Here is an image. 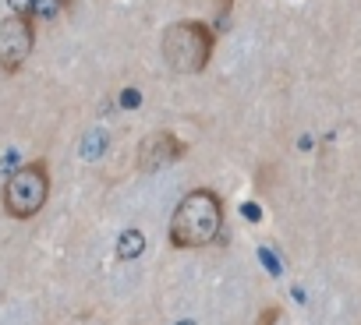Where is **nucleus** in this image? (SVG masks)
<instances>
[{"mask_svg":"<svg viewBox=\"0 0 361 325\" xmlns=\"http://www.w3.org/2000/svg\"><path fill=\"white\" fill-rule=\"evenodd\" d=\"M224 234V202L213 188H195L177 202L170 216L166 241L177 251H192V248H209Z\"/></svg>","mask_w":361,"mask_h":325,"instance_id":"nucleus-1","label":"nucleus"},{"mask_svg":"<svg viewBox=\"0 0 361 325\" xmlns=\"http://www.w3.org/2000/svg\"><path fill=\"white\" fill-rule=\"evenodd\" d=\"M159 50H163V60L170 71L177 75H202L213 60V50H216V32L213 25L199 22V18H185V22H173L163 29V39H159Z\"/></svg>","mask_w":361,"mask_h":325,"instance_id":"nucleus-2","label":"nucleus"},{"mask_svg":"<svg viewBox=\"0 0 361 325\" xmlns=\"http://www.w3.org/2000/svg\"><path fill=\"white\" fill-rule=\"evenodd\" d=\"M50 198V167L43 159H32L18 167L4 184V212L11 219H32L43 212Z\"/></svg>","mask_w":361,"mask_h":325,"instance_id":"nucleus-3","label":"nucleus"},{"mask_svg":"<svg viewBox=\"0 0 361 325\" xmlns=\"http://www.w3.org/2000/svg\"><path fill=\"white\" fill-rule=\"evenodd\" d=\"M32 46H36L32 18H18V15L0 18V71H4V75H18L25 68Z\"/></svg>","mask_w":361,"mask_h":325,"instance_id":"nucleus-4","label":"nucleus"},{"mask_svg":"<svg viewBox=\"0 0 361 325\" xmlns=\"http://www.w3.org/2000/svg\"><path fill=\"white\" fill-rule=\"evenodd\" d=\"M185 152H188V145L180 141L177 134H170V131H152V134L138 145V170H142V174H152V170L166 167V162H177Z\"/></svg>","mask_w":361,"mask_h":325,"instance_id":"nucleus-5","label":"nucleus"},{"mask_svg":"<svg viewBox=\"0 0 361 325\" xmlns=\"http://www.w3.org/2000/svg\"><path fill=\"white\" fill-rule=\"evenodd\" d=\"M138 248H142V237L138 234H124L121 237V258H135Z\"/></svg>","mask_w":361,"mask_h":325,"instance_id":"nucleus-6","label":"nucleus"},{"mask_svg":"<svg viewBox=\"0 0 361 325\" xmlns=\"http://www.w3.org/2000/svg\"><path fill=\"white\" fill-rule=\"evenodd\" d=\"M231 8H234V0H216V29L213 32H224V25L231 22Z\"/></svg>","mask_w":361,"mask_h":325,"instance_id":"nucleus-7","label":"nucleus"},{"mask_svg":"<svg viewBox=\"0 0 361 325\" xmlns=\"http://www.w3.org/2000/svg\"><path fill=\"white\" fill-rule=\"evenodd\" d=\"M8 4L15 8L18 18H32V15H36V0H8Z\"/></svg>","mask_w":361,"mask_h":325,"instance_id":"nucleus-8","label":"nucleus"},{"mask_svg":"<svg viewBox=\"0 0 361 325\" xmlns=\"http://www.w3.org/2000/svg\"><path fill=\"white\" fill-rule=\"evenodd\" d=\"M280 321V307H266L259 318H255V325H276Z\"/></svg>","mask_w":361,"mask_h":325,"instance_id":"nucleus-9","label":"nucleus"},{"mask_svg":"<svg viewBox=\"0 0 361 325\" xmlns=\"http://www.w3.org/2000/svg\"><path fill=\"white\" fill-rule=\"evenodd\" d=\"M57 8H61V11H71V8H75V0H57Z\"/></svg>","mask_w":361,"mask_h":325,"instance_id":"nucleus-10","label":"nucleus"}]
</instances>
